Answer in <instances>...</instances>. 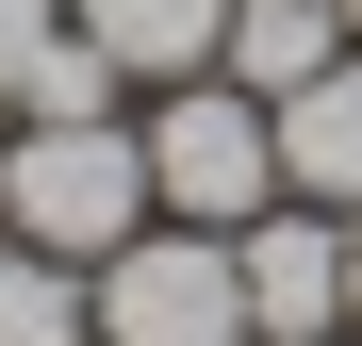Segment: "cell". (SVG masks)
I'll list each match as a JSON object with an SVG mask.
<instances>
[{
  "mask_svg": "<svg viewBox=\"0 0 362 346\" xmlns=\"http://www.w3.org/2000/svg\"><path fill=\"white\" fill-rule=\"evenodd\" d=\"M148 214L165 198H148V132L132 115H17V132H0V231H17V248L115 264Z\"/></svg>",
  "mask_w": 362,
  "mask_h": 346,
  "instance_id": "1",
  "label": "cell"
},
{
  "mask_svg": "<svg viewBox=\"0 0 362 346\" xmlns=\"http://www.w3.org/2000/svg\"><path fill=\"white\" fill-rule=\"evenodd\" d=\"M148 198L181 214V231H247L264 198H280V115L230 83V67H198V83H148Z\"/></svg>",
  "mask_w": 362,
  "mask_h": 346,
  "instance_id": "2",
  "label": "cell"
},
{
  "mask_svg": "<svg viewBox=\"0 0 362 346\" xmlns=\"http://www.w3.org/2000/svg\"><path fill=\"white\" fill-rule=\"evenodd\" d=\"M83 297H99V346H264L230 231H181V214H148L115 264H83Z\"/></svg>",
  "mask_w": 362,
  "mask_h": 346,
  "instance_id": "3",
  "label": "cell"
},
{
  "mask_svg": "<svg viewBox=\"0 0 362 346\" xmlns=\"http://www.w3.org/2000/svg\"><path fill=\"white\" fill-rule=\"evenodd\" d=\"M230 264H247V330H264V346H329V330H346V214L264 198L247 231H230Z\"/></svg>",
  "mask_w": 362,
  "mask_h": 346,
  "instance_id": "4",
  "label": "cell"
},
{
  "mask_svg": "<svg viewBox=\"0 0 362 346\" xmlns=\"http://www.w3.org/2000/svg\"><path fill=\"white\" fill-rule=\"evenodd\" d=\"M264 115H280V198L362 214V50H346V67H313L296 99H264Z\"/></svg>",
  "mask_w": 362,
  "mask_h": 346,
  "instance_id": "5",
  "label": "cell"
},
{
  "mask_svg": "<svg viewBox=\"0 0 362 346\" xmlns=\"http://www.w3.org/2000/svg\"><path fill=\"white\" fill-rule=\"evenodd\" d=\"M66 17L115 50V83H132V99H148V83H198L214 50H230V0H66Z\"/></svg>",
  "mask_w": 362,
  "mask_h": 346,
  "instance_id": "6",
  "label": "cell"
},
{
  "mask_svg": "<svg viewBox=\"0 0 362 346\" xmlns=\"http://www.w3.org/2000/svg\"><path fill=\"white\" fill-rule=\"evenodd\" d=\"M346 0H230V50H214V67L230 83H247V99H296V83H313V67H346Z\"/></svg>",
  "mask_w": 362,
  "mask_h": 346,
  "instance_id": "7",
  "label": "cell"
},
{
  "mask_svg": "<svg viewBox=\"0 0 362 346\" xmlns=\"http://www.w3.org/2000/svg\"><path fill=\"white\" fill-rule=\"evenodd\" d=\"M0 346H99V297H83V264H49L0 231Z\"/></svg>",
  "mask_w": 362,
  "mask_h": 346,
  "instance_id": "8",
  "label": "cell"
},
{
  "mask_svg": "<svg viewBox=\"0 0 362 346\" xmlns=\"http://www.w3.org/2000/svg\"><path fill=\"white\" fill-rule=\"evenodd\" d=\"M49 33H66V0H0V115H17V83H33Z\"/></svg>",
  "mask_w": 362,
  "mask_h": 346,
  "instance_id": "9",
  "label": "cell"
},
{
  "mask_svg": "<svg viewBox=\"0 0 362 346\" xmlns=\"http://www.w3.org/2000/svg\"><path fill=\"white\" fill-rule=\"evenodd\" d=\"M346 330H362V214H346Z\"/></svg>",
  "mask_w": 362,
  "mask_h": 346,
  "instance_id": "10",
  "label": "cell"
},
{
  "mask_svg": "<svg viewBox=\"0 0 362 346\" xmlns=\"http://www.w3.org/2000/svg\"><path fill=\"white\" fill-rule=\"evenodd\" d=\"M346 33H362V0H346Z\"/></svg>",
  "mask_w": 362,
  "mask_h": 346,
  "instance_id": "11",
  "label": "cell"
},
{
  "mask_svg": "<svg viewBox=\"0 0 362 346\" xmlns=\"http://www.w3.org/2000/svg\"><path fill=\"white\" fill-rule=\"evenodd\" d=\"M329 346H362V330H329Z\"/></svg>",
  "mask_w": 362,
  "mask_h": 346,
  "instance_id": "12",
  "label": "cell"
}]
</instances>
